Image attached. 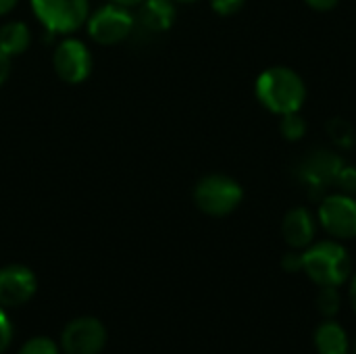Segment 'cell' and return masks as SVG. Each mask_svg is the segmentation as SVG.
<instances>
[{
	"mask_svg": "<svg viewBox=\"0 0 356 354\" xmlns=\"http://www.w3.org/2000/svg\"><path fill=\"white\" fill-rule=\"evenodd\" d=\"M108 342L106 328L96 317H77L65 325L60 332V353L63 354H100Z\"/></svg>",
	"mask_w": 356,
	"mask_h": 354,
	"instance_id": "obj_8",
	"label": "cell"
},
{
	"mask_svg": "<svg viewBox=\"0 0 356 354\" xmlns=\"http://www.w3.org/2000/svg\"><path fill=\"white\" fill-rule=\"evenodd\" d=\"M311 8L319 10V13H325V10H332L340 4V0H305Z\"/></svg>",
	"mask_w": 356,
	"mask_h": 354,
	"instance_id": "obj_24",
	"label": "cell"
},
{
	"mask_svg": "<svg viewBox=\"0 0 356 354\" xmlns=\"http://www.w3.org/2000/svg\"><path fill=\"white\" fill-rule=\"evenodd\" d=\"M86 31L92 42L100 46H117L136 31V17L134 8L104 2L96 10H90V17L86 21Z\"/></svg>",
	"mask_w": 356,
	"mask_h": 354,
	"instance_id": "obj_5",
	"label": "cell"
},
{
	"mask_svg": "<svg viewBox=\"0 0 356 354\" xmlns=\"http://www.w3.org/2000/svg\"><path fill=\"white\" fill-rule=\"evenodd\" d=\"M317 223L323 232L340 242L356 238V196L338 192L321 198L317 209Z\"/></svg>",
	"mask_w": 356,
	"mask_h": 354,
	"instance_id": "obj_7",
	"label": "cell"
},
{
	"mask_svg": "<svg viewBox=\"0 0 356 354\" xmlns=\"http://www.w3.org/2000/svg\"><path fill=\"white\" fill-rule=\"evenodd\" d=\"M192 198L200 213L209 217H227L242 204L244 190L232 175L209 173L196 182Z\"/></svg>",
	"mask_w": 356,
	"mask_h": 354,
	"instance_id": "obj_3",
	"label": "cell"
},
{
	"mask_svg": "<svg viewBox=\"0 0 356 354\" xmlns=\"http://www.w3.org/2000/svg\"><path fill=\"white\" fill-rule=\"evenodd\" d=\"M31 46V29L25 21L8 19L0 25V50L10 58L21 56Z\"/></svg>",
	"mask_w": 356,
	"mask_h": 354,
	"instance_id": "obj_14",
	"label": "cell"
},
{
	"mask_svg": "<svg viewBox=\"0 0 356 354\" xmlns=\"http://www.w3.org/2000/svg\"><path fill=\"white\" fill-rule=\"evenodd\" d=\"M350 354H356V338L353 340V353H350Z\"/></svg>",
	"mask_w": 356,
	"mask_h": 354,
	"instance_id": "obj_29",
	"label": "cell"
},
{
	"mask_svg": "<svg viewBox=\"0 0 356 354\" xmlns=\"http://www.w3.org/2000/svg\"><path fill=\"white\" fill-rule=\"evenodd\" d=\"M348 305L356 315V271H353V275L348 280Z\"/></svg>",
	"mask_w": 356,
	"mask_h": 354,
	"instance_id": "obj_25",
	"label": "cell"
},
{
	"mask_svg": "<svg viewBox=\"0 0 356 354\" xmlns=\"http://www.w3.org/2000/svg\"><path fill=\"white\" fill-rule=\"evenodd\" d=\"M38 292L35 273L21 263L0 267V307L17 309L27 305Z\"/></svg>",
	"mask_w": 356,
	"mask_h": 354,
	"instance_id": "obj_10",
	"label": "cell"
},
{
	"mask_svg": "<svg viewBox=\"0 0 356 354\" xmlns=\"http://www.w3.org/2000/svg\"><path fill=\"white\" fill-rule=\"evenodd\" d=\"M257 100L273 115L298 113L307 100L305 79L290 67L275 65L265 69L254 83Z\"/></svg>",
	"mask_w": 356,
	"mask_h": 354,
	"instance_id": "obj_2",
	"label": "cell"
},
{
	"mask_svg": "<svg viewBox=\"0 0 356 354\" xmlns=\"http://www.w3.org/2000/svg\"><path fill=\"white\" fill-rule=\"evenodd\" d=\"M344 165L346 163L338 152L319 148V150H313L311 154H307L298 163L296 173L302 179V184H307L315 192H323L325 188L336 186V179Z\"/></svg>",
	"mask_w": 356,
	"mask_h": 354,
	"instance_id": "obj_9",
	"label": "cell"
},
{
	"mask_svg": "<svg viewBox=\"0 0 356 354\" xmlns=\"http://www.w3.org/2000/svg\"><path fill=\"white\" fill-rule=\"evenodd\" d=\"M282 269L286 273H302V250H288L282 257Z\"/></svg>",
	"mask_w": 356,
	"mask_h": 354,
	"instance_id": "obj_22",
	"label": "cell"
},
{
	"mask_svg": "<svg viewBox=\"0 0 356 354\" xmlns=\"http://www.w3.org/2000/svg\"><path fill=\"white\" fill-rule=\"evenodd\" d=\"M355 271L353 257L340 240L313 242L302 250V273L317 288H342Z\"/></svg>",
	"mask_w": 356,
	"mask_h": 354,
	"instance_id": "obj_1",
	"label": "cell"
},
{
	"mask_svg": "<svg viewBox=\"0 0 356 354\" xmlns=\"http://www.w3.org/2000/svg\"><path fill=\"white\" fill-rule=\"evenodd\" d=\"M313 344L317 354H350L353 340L338 319H323L313 334Z\"/></svg>",
	"mask_w": 356,
	"mask_h": 354,
	"instance_id": "obj_13",
	"label": "cell"
},
{
	"mask_svg": "<svg viewBox=\"0 0 356 354\" xmlns=\"http://www.w3.org/2000/svg\"><path fill=\"white\" fill-rule=\"evenodd\" d=\"M327 134H330V138H332V142L338 146V148H353L356 144V134H355V127L346 121V119H342V117H334V119H330V123H327Z\"/></svg>",
	"mask_w": 356,
	"mask_h": 354,
	"instance_id": "obj_16",
	"label": "cell"
},
{
	"mask_svg": "<svg viewBox=\"0 0 356 354\" xmlns=\"http://www.w3.org/2000/svg\"><path fill=\"white\" fill-rule=\"evenodd\" d=\"M336 186L340 188V192L356 196V165H344L342 167V171L336 179Z\"/></svg>",
	"mask_w": 356,
	"mask_h": 354,
	"instance_id": "obj_20",
	"label": "cell"
},
{
	"mask_svg": "<svg viewBox=\"0 0 356 354\" xmlns=\"http://www.w3.org/2000/svg\"><path fill=\"white\" fill-rule=\"evenodd\" d=\"M17 354H63L60 346L46 336H35L29 338L25 344H21V348L17 351Z\"/></svg>",
	"mask_w": 356,
	"mask_h": 354,
	"instance_id": "obj_18",
	"label": "cell"
},
{
	"mask_svg": "<svg viewBox=\"0 0 356 354\" xmlns=\"http://www.w3.org/2000/svg\"><path fill=\"white\" fill-rule=\"evenodd\" d=\"M282 236L290 250H305L315 242L317 236V219L307 207H294L284 215Z\"/></svg>",
	"mask_w": 356,
	"mask_h": 354,
	"instance_id": "obj_11",
	"label": "cell"
},
{
	"mask_svg": "<svg viewBox=\"0 0 356 354\" xmlns=\"http://www.w3.org/2000/svg\"><path fill=\"white\" fill-rule=\"evenodd\" d=\"M13 338H15V328H13V321L6 313L4 307H0V354H4L10 344H13Z\"/></svg>",
	"mask_w": 356,
	"mask_h": 354,
	"instance_id": "obj_19",
	"label": "cell"
},
{
	"mask_svg": "<svg viewBox=\"0 0 356 354\" xmlns=\"http://www.w3.org/2000/svg\"><path fill=\"white\" fill-rule=\"evenodd\" d=\"M342 305H344V298H342L340 288H319L315 307L323 319H336L342 311Z\"/></svg>",
	"mask_w": 356,
	"mask_h": 354,
	"instance_id": "obj_15",
	"label": "cell"
},
{
	"mask_svg": "<svg viewBox=\"0 0 356 354\" xmlns=\"http://www.w3.org/2000/svg\"><path fill=\"white\" fill-rule=\"evenodd\" d=\"M52 69L56 77L69 86L83 83L94 69V56L90 46L75 35L60 38L52 52Z\"/></svg>",
	"mask_w": 356,
	"mask_h": 354,
	"instance_id": "obj_6",
	"label": "cell"
},
{
	"mask_svg": "<svg viewBox=\"0 0 356 354\" xmlns=\"http://www.w3.org/2000/svg\"><path fill=\"white\" fill-rule=\"evenodd\" d=\"M136 29L159 35L173 27L177 19V6L173 0H144L134 8Z\"/></svg>",
	"mask_w": 356,
	"mask_h": 354,
	"instance_id": "obj_12",
	"label": "cell"
},
{
	"mask_svg": "<svg viewBox=\"0 0 356 354\" xmlns=\"http://www.w3.org/2000/svg\"><path fill=\"white\" fill-rule=\"evenodd\" d=\"M175 4H192V2H198V0H173Z\"/></svg>",
	"mask_w": 356,
	"mask_h": 354,
	"instance_id": "obj_28",
	"label": "cell"
},
{
	"mask_svg": "<svg viewBox=\"0 0 356 354\" xmlns=\"http://www.w3.org/2000/svg\"><path fill=\"white\" fill-rule=\"evenodd\" d=\"M29 8L46 35H73L90 17V0H29Z\"/></svg>",
	"mask_w": 356,
	"mask_h": 354,
	"instance_id": "obj_4",
	"label": "cell"
},
{
	"mask_svg": "<svg viewBox=\"0 0 356 354\" xmlns=\"http://www.w3.org/2000/svg\"><path fill=\"white\" fill-rule=\"evenodd\" d=\"M108 2H115V4H121V6H127V8H136L140 2L144 0H108Z\"/></svg>",
	"mask_w": 356,
	"mask_h": 354,
	"instance_id": "obj_27",
	"label": "cell"
},
{
	"mask_svg": "<svg viewBox=\"0 0 356 354\" xmlns=\"http://www.w3.org/2000/svg\"><path fill=\"white\" fill-rule=\"evenodd\" d=\"M211 2V8L221 15V17H229V15H236L246 0H209Z\"/></svg>",
	"mask_w": 356,
	"mask_h": 354,
	"instance_id": "obj_21",
	"label": "cell"
},
{
	"mask_svg": "<svg viewBox=\"0 0 356 354\" xmlns=\"http://www.w3.org/2000/svg\"><path fill=\"white\" fill-rule=\"evenodd\" d=\"M10 67H13V58L0 50V88L8 81V77H10Z\"/></svg>",
	"mask_w": 356,
	"mask_h": 354,
	"instance_id": "obj_23",
	"label": "cell"
},
{
	"mask_svg": "<svg viewBox=\"0 0 356 354\" xmlns=\"http://www.w3.org/2000/svg\"><path fill=\"white\" fill-rule=\"evenodd\" d=\"M307 121L305 117L298 113H288V115H282V121H280V131L284 136V140L288 142H300L305 136H307Z\"/></svg>",
	"mask_w": 356,
	"mask_h": 354,
	"instance_id": "obj_17",
	"label": "cell"
},
{
	"mask_svg": "<svg viewBox=\"0 0 356 354\" xmlns=\"http://www.w3.org/2000/svg\"><path fill=\"white\" fill-rule=\"evenodd\" d=\"M19 6V0H0V17L10 15Z\"/></svg>",
	"mask_w": 356,
	"mask_h": 354,
	"instance_id": "obj_26",
	"label": "cell"
}]
</instances>
